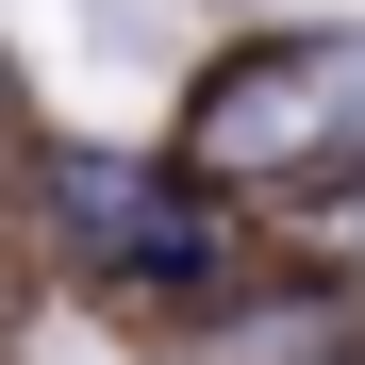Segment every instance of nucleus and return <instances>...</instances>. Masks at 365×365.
<instances>
[{
    "label": "nucleus",
    "mask_w": 365,
    "mask_h": 365,
    "mask_svg": "<svg viewBox=\"0 0 365 365\" xmlns=\"http://www.w3.org/2000/svg\"><path fill=\"white\" fill-rule=\"evenodd\" d=\"M200 150L216 166H316L365 150V34H266L200 83Z\"/></svg>",
    "instance_id": "1"
}]
</instances>
